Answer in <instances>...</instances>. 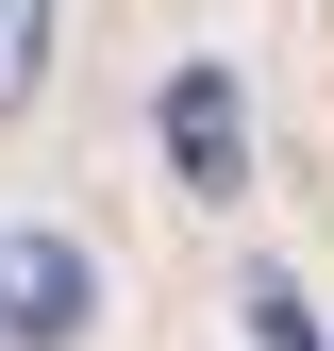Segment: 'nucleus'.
Listing matches in <instances>:
<instances>
[{
	"instance_id": "4",
	"label": "nucleus",
	"mask_w": 334,
	"mask_h": 351,
	"mask_svg": "<svg viewBox=\"0 0 334 351\" xmlns=\"http://www.w3.org/2000/svg\"><path fill=\"white\" fill-rule=\"evenodd\" d=\"M51 84V0H0V117Z\"/></svg>"
},
{
	"instance_id": "3",
	"label": "nucleus",
	"mask_w": 334,
	"mask_h": 351,
	"mask_svg": "<svg viewBox=\"0 0 334 351\" xmlns=\"http://www.w3.org/2000/svg\"><path fill=\"white\" fill-rule=\"evenodd\" d=\"M234 318H250V351H334V335H318V301L284 285V268H250V285H234Z\"/></svg>"
},
{
	"instance_id": "1",
	"label": "nucleus",
	"mask_w": 334,
	"mask_h": 351,
	"mask_svg": "<svg viewBox=\"0 0 334 351\" xmlns=\"http://www.w3.org/2000/svg\"><path fill=\"white\" fill-rule=\"evenodd\" d=\"M167 167H184V201H250V101H234V67H167Z\"/></svg>"
},
{
	"instance_id": "2",
	"label": "nucleus",
	"mask_w": 334,
	"mask_h": 351,
	"mask_svg": "<svg viewBox=\"0 0 334 351\" xmlns=\"http://www.w3.org/2000/svg\"><path fill=\"white\" fill-rule=\"evenodd\" d=\"M84 318H101L84 234H0V335L17 351H84Z\"/></svg>"
},
{
	"instance_id": "5",
	"label": "nucleus",
	"mask_w": 334,
	"mask_h": 351,
	"mask_svg": "<svg viewBox=\"0 0 334 351\" xmlns=\"http://www.w3.org/2000/svg\"><path fill=\"white\" fill-rule=\"evenodd\" d=\"M0 351H17V335H0Z\"/></svg>"
}]
</instances>
